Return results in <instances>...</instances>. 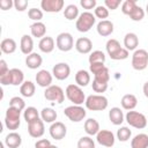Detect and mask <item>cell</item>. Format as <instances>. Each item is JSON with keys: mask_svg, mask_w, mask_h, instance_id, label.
<instances>
[{"mask_svg": "<svg viewBox=\"0 0 148 148\" xmlns=\"http://www.w3.org/2000/svg\"><path fill=\"white\" fill-rule=\"evenodd\" d=\"M135 6H136V2L134 0H126V1H124L121 3V12H123V14L128 16L130 13L134 9Z\"/></svg>", "mask_w": 148, "mask_h": 148, "instance_id": "f6af8a7d", "label": "cell"}, {"mask_svg": "<svg viewBox=\"0 0 148 148\" xmlns=\"http://www.w3.org/2000/svg\"><path fill=\"white\" fill-rule=\"evenodd\" d=\"M30 32H31V36L32 37H36V38H43L45 37V34H46V25L43 23V22H34L31 25H30Z\"/></svg>", "mask_w": 148, "mask_h": 148, "instance_id": "83f0119b", "label": "cell"}, {"mask_svg": "<svg viewBox=\"0 0 148 148\" xmlns=\"http://www.w3.org/2000/svg\"><path fill=\"white\" fill-rule=\"evenodd\" d=\"M16 42L13 39V38H5L1 40L0 43V49H1V52L2 53H6V54H12L16 51Z\"/></svg>", "mask_w": 148, "mask_h": 148, "instance_id": "f546056e", "label": "cell"}, {"mask_svg": "<svg viewBox=\"0 0 148 148\" xmlns=\"http://www.w3.org/2000/svg\"><path fill=\"white\" fill-rule=\"evenodd\" d=\"M96 22V17L90 12H83L80 14L75 22V28L80 32H88Z\"/></svg>", "mask_w": 148, "mask_h": 148, "instance_id": "3957f363", "label": "cell"}, {"mask_svg": "<svg viewBox=\"0 0 148 148\" xmlns=\"http://www.w3.org/2000/svg\"><path fill=\"white\" fill-rule=\"evenodd\" d=\"M57 47L62 52H68L74 47V39L69 32H61L56 38Z\"/></svg>", "mask_w": 148, "mask_h": 148, "instance_id": "8fae6325", "label": "cell"}, {"mask_svg": "<svg viewBox=\"0 0 148 148\" xmlns=\"http://www.w3.org/2000/svg\"><path fill=\"white\" fill-rule=\"evenodd\" d=\"M148 66V51L138 49L132 54V67L135 71H143Z\"/></svg>", "mask_w": 148, "mask_h": 148, "instance_id": "52a82bcc", "label": "cell"}, {"mask_svg": "<svg viewBox=\"0 0 148 148\" xmlns=\"http://www.w3.org/2000/svg\"><path fill=\"white\" fill-rule=\"evenodd\" d=\"M120 104H121L123 109H125L127 111H131L138 105V98L133 94H126V95H124L121 97Z\"/></svg>", "mask_w": 148, "mask_h": 148, "instance_id": "484cf974", "label": "cell"}, {"mask_svg": "<svg viewBox=\"0 0 148 148\" xmlns=\"http://www.w3.org/2000/svg\"><path fill=\"white\" fill-rule=\"evenodd\" d=\"M119 5H120V0H105L104 1V6L111 10L117 9Z\"/></svg>", "mask_w": 148, "mask_h": 148, "instance_id": "681fc988", "label": "cell"}, {"mask_svg": "<svg viewBox=\"0 0 148 148\" xmlns=\"http://www.w3.org/2000/svg\"><path fill=\"white\" fill-rule=\"evenodd\" d=\"M49 133L54 140H62L67 134V127L61 121H54L49 128Z\"/></svg>", "mask_w": 148, "mask_h": 148, "instance_id": "9a60e30c", "label": "cell"}, {"mask_svg": "<svg viewBox=\"0 0 148 148\" xmlns=\"http://www.w3.org/2000/svg\"><path fill=\"white\" fill-rule=\"evenodd\" d=\"M14 7L17 12H24L28 7V1L27 0H15L14 1Z\"/></svg>", "mask_w": 148, "mask_h": 148, "instance_id": "7dc6e473", "label": "cell"}, {"mask_svg": "<svg viewBox=\"0 0 148 148\" xmlns=\"http://www.w3.org/2000/svg\"><path fill=\"white\" fill-rule=\"evenodd\" d=\"M90 72L94 74V79L102 81V82H109L110 80V73L109 68L104 65V62H95L89 65Z\"/></svg>", "mask_w": 148, "mask_h": 148, "instance_id": "ba28073f", "label": "cell"}, {"mask_svg": "<svg viewBox=\"0 0 148 148\" xmlns=\"http://www.w3.org/2000/svg\"><path fill=\"white\" fill-rule=\"evenodd\" d=\"M130 18L132 20V21H135V22H139V21H141L143 17H145V10L140 7V6H135L134 7V9L130 13Z\"/></svg>", "mask_w": 148, "mask_h": 148, "instance_id": "ab89813d", "label": "cell"}, {"mask_svg": "<svg viewBox=\"0 0 148 148\" xmlns=\"http://www.w3.org/2000/svg\"><path fill=\"white\" fill-rule=\"evenodd\" d=\"M113 29H114V25L111 21L109 20H103V21H99L96 25V30H97V34L102 37H108L110 36L112 32H113Z\"/></svg>", "mask_w": 148, "mask_h": 148, "instance_id": "d6986e66", "label": "cell"}, {"mask_svg": "<svg viewBox=\"0 0 148 148\" xmlns=\"http://www.w3.org/2000/svg\"><path fill=\"white\" fill-rule=\"evenodd\" d=\"M86 108L90 111H103L108 108V98L103 95H89L86 98Z\"/></svg>", "mask_w": 148, "mask_h": 148, "instance_id": "277c9868", "label": "cell"}, {"mask_svg": "<svg viewBox=\"0 0 148 148\" xmlns=\"http://www.w3.org/2000/svg\"><path fill=\"white\" fill-rule=\"evenodd\" d=\"M23 118H24V120L27 121V124H29V123L34 121L35 119L39 118V113H38V111H37L36 108H34V106H28V108H25V110L23 111Z\"/></svg>", "mask_w": 148, "mask_h": 148, "instance_id": "d590c367", "label": "cell"}, {"mask_svg": "<svg viewBox=\"0 0 148 148\" xmlns=\"http://www.w3.org/2000/svg\"><path fill=\"white\" fill-rule=\"evenodd\" d=\"M92 90L95 92H98V94H102V92H105L106 89H108V82H102V81H98V80H92Z\"/></svg>", "mask_w": 148, "mask_h": 148, "instance_id": "ee69618b", "label": "cell"}, {"mask_svg": "<svg viewBox=\"0 0 148 148\" xmlns=\"http://www.w3.org/2000/svg\"><path fill=\"white\" fill-rule=\"evenodd\" d=\"M131 148H148V135L139 133L131 140Z\"/></svg>", "mask_w": 148, "mask_h": 148, "instance_id": "4316f807", "label": "cell"}, {"mask_svg": "<svg viewBox=\"0 0 148 148\" xmlns=\"http://www.w3.org/2000/svg\"><path fill=\"white\" fill-rule=\"evenodd\" d=\"M142 91H143V95L148 98V81L145 82V84H143V87H142Z\"/></svg>", "mask_w": 148, "mask_h": 148, "instance_id": "db71d44e", "label": "cell"}, {"mask_svg": "<svg viewBox=\"0 0 148 148\" xmlns=\"http://www.w3.org/2000/svg\"><path fill=\"white\" fill-rule=\"evenodd\" d=\"M8 71H9V68H8V66H7L6 60L1 59V60H0V76H2V75H5V74H7V73H8Z\"/></svg>", "mask_w": 148, "mask_h": 148, "instance_id": "f5cc1de1", "label": "cell"}, {"mask_svg": "<svg viewBox=\"0 0 148 148\" xmlns=\"http://www.w3.org/2000/svg\"><path fill=\"white\" fill-rule=\"evenodd\" d=\"M22 143V136L16 132H10L5 138V145L8 148H18Z\"/></svg>", "mask_w": 148, "mask_h": 148, "instance_id": "cb8c5ba5", "label": "cell"}, {"mask_svg": "<svg viewBox=\"0 0 148 148\" xmlns=\"http://www.w3.org/2000/svg\"><path fill=\"white\" fill-rule=\"evenodd\" d=\"M28 133L31 138H40L45 133V126L42 118H37L28 124Z\"/></svg>", "mask_w": 148, "mask_h": 148, "instance_id": "5bb4252c", "label": "cell"}, {"mask_svg": "<svg viewBox=\"0 0 148 148\" xmlns=\"http://www.w3.org/2000/svg\"><path fill=\"white\" fill-rule=\"evenodd\" d=\"M84 132L89 135V136H92V135H96L101 128H99V124L98 121L95 119V118H88L86 121H84Z\"/></svg>", "mask_w": 148, "mask_h": 148, "instance_id": "d4e9b609", "label": "cell"}, {"mask_svg": "<svg viewBox=\"0 0 148 148\" xmlns=\"http://www.w3.org/2000/svg\"><path fill=\"white\" fill-rule=\"evenodd\" d=\"M28 16L30 20H32L35 22H40V20L43 18V12H42V9L32 7L28 10Z\"/></svg>", "mask_w": 148, "mask_h": 148, "instance_id": "7bdbcfd3", "label": "cell"}, {"mask_svg": "<svg viewBox=\"0 0 148 148\" xmlns=\"http://www.w3.org/2000/svg\"><path fill=\"white\" fill-rule=\"evenodd\" d=\"M9 106L10 108H14V109H16L18 111H23V110H25V102L23 101L22 97L14 96L9 101Z\"/></svg>", "mask_w": 148, "mask_h": 148, "instance_id": "f35d334b", "label": "cell"}, {"mask_svg": "<svg viewBox=\"0 0 148 148\" xmlns=\"http://www.w3.org/2000/svg\"><path fill=\"white\" fill-rule=\"evenodd\" d=\"M80 5L83 7V9H95L97 7L96 0H81Z\"/></svg>", "mask_w": 148, "mask_h": 148, "instance_id": "bcb514c9", "label": "cell"}, {"mask_svg": "<svg viewBox=\"0 0 148 148\" xmlns=\"http://www.w3.org/2000/svg\"><path fill=\"white\" fill-rule=\"evenodd\" d=\"M139 45V37L134 32H127L124 37V46L127 51H135Z\"/></svg>", "mask_w": 148, "mask_h": 148, "instance_id": "44dd1931", "label": "cell"}, {"mask_svg": "<svg viewBox=\"0 0 148 148\" xmlns=\"http://www.w3.org/2000/svg\"><path fill=\"white\" fill-rule=\"evenodd\" d=\"M105 49H106V52L110 56V58H112L114 54H117L123 47L120 46V43L114 39V38H111L106 42V45H105Z\"/></svg>", "mask_w": 148, "mask_h": 148, "instance_id": "836d02e7", "label": "cell"}, {"mask_svg": "<svg viewBox=\"0 0 148 148\" xmlns=\"http://www.w3.org/2000/svg\"><path fill=\"white\" fill-rule=\"evenodd\" d=\"M64 16H65V18H67L68 21H73V20H75V18L77 20V17L80 16L77 6H76V5H73V3L66 6L65 9H64Z\"/></svg>", "mask_w": 148, "mask_h": 148, "instance_id": "e575fe53", "label": "cell"}, {"mask_svg": "<svg viewBox=\"0 0 148 148\" xmlns=\"http://www.w3.org/2000/svg\"><path fill=\"white\" fill-rule=\"evenodd\" d=\"M52 79H53V75L52 73H50L49 71L46 69H40L37 72L36 74V83L42 87V88H47L50 86H52Z\"/></svg>", "mask_w": 148, "mask_h": 148, "instance_id": "e0dca14e", "label": "cell"}, {"mask_svg": "<svg viewBox=\"0 0 148 148\" xmlns=\"http://www.w3.org/2000/svg\"><path fill=\"white\" fill-rule=\"evenodd\" d=\"M21 124V111L8 106L6 110V116H5V125L8 130L15 131L20 127Z\"/></svg>", "mask_w": 148, "mask_h": 148, "instance_id": "8992f818", "label": "cell"}, {"mask_svg": "<svg viewBox=\"0 0 148 148\" xmlns=\"http://www.w3.org/2000/svg\"><path fill=\"white\" fill-rule=\"evenodd\" d=\"M125 120L127 121V124L134 128H138V130H142L147 126V117L141 113V112H138V111H127V113L125 114Z\"/></svg>", "mask_w": 148, "mask_h": 148, "instance_id": "5b68a950", "label": "cell"}, {"mask_svg": "<svg viewBox=\"0 0 148 148\" xmlns=\"http://www.w3.org/2000/svg\"><path fill=\"white\" fill-rule=\"evenodd\" d=\"M75 50L81 54H88L91 53L92 50V43L88 37H80L75 42Z\"/></svg>", "mask_w": 148, "mask_h": 148, "instance_id": "ac0fdd59", "label": "cell"}, {"mask_svg": "<svg viewBox=\"0 0 148 148\" xmlns=\"http://www.w3.org/2000/svg\"><path fill=\"white\" fill-rule=\"evenodd\" d=\"M96 141H97L101 146L111 148V147L114 145L116 138H114V134H113L111 131H109V130H101V131L96 134Z\"/></svg>", "mask_w": 148, "mask_h": 148, "instance_id": "7c38bea8", "label": "cell"}, {"mask_svg": "<svg viewBox=\"0 0 148 148\" xmlns=\"http://www.w3.org/2000/svg\"><path fill=\"white\" fill-rule=\"evenodd\" d=\"M64 114L73 123H80L86 118V110L81 105H69L65 108Z\"/></svg>", "mask_w": 148, "mask_h": 148, "instance_id": "9c48e42d", "label": "cell"}, {"mask_svg": "<svg viewBox=\"0 0 148 148\" xmlns=\"http://www.w3.org/2000/svg\"><path fill=\"white\" fill-rule=\"evenodd\" d=\"M24 82V74L20 68H10L7 74L0 76V83L2 86H21Z\"/></svg>", "mask_w": 148, "mask_h": 148, "instance_id": "6da1fadb", "label": "cell"}, {"mask_svg": "<svg viewBox=\"0 0 148 148\" xmlns=\"http://www.w3.org/2000/svg\"><path fill=\"white\" fill-rule=\"evenodd\" d=\"M38 49L44 53H51L54 50V39L50 36L43 37L38 43Z\"/></svg>", "mask_w": 148, "mask_h": 148, "instance_id": "f1b7e54d", "label": "cell"}, {"mask_svg": "<svg viewBox=\"0 0 148 148\" xmlns=\"http://www.w3.org/2000/svg\"><path fill=\"white\" fill-rule=\"evenodd\" d=\"M36 91V86L32 81H24L20 86V92L23 97H32Z\"/></svg>", "mask_w": 148, "mask_h": 148, "instance_id": "1f68e13d", "label": "cell"}, {"mask_svg": "<svg viewBox=\"0 0 148 148\" xmlns=\"http://www.w3.org/2000/svg\"><path fill=\"white\" fill-rule=\"evenodd\" d=\"M94 15H95V17L101 18V21H103L104 18H106L109 16V9L104 5H99L94 9Z\"/></svg>", "mask_w": 148, "mask_h": 148, "instance_id": "b9f144b4", "label": "cell"}, {"mask_svg": "<svg viewBox=\"0 0 148 148\" xmlns=\"http://www.w3.org/2000/svg\"><path fill=\"white\" fill-rule=\"evenodd\" d=\"M64 0H42L40 7L46 13H59L64 8Z\"/></svg>", "mask_w": 148, "mask_h": 148, "instance_id": "2e32d148", "label": "cell"}, {"mask_svg": "<svg viewBox=\"0 0 148 148\" xmlns=\"http://www.w3.org/2000/svg\"><path fill=\"white\" fill-rule=\"evenodd\" d=\"M42 62H43V58L37 52H32V53H30L29 56L25 57V65L30 69H37V68H39L42 66Z\"/></svg>", "mask_w": 148, "mask_h": 148, "instance_id": "ffe728a7", "label": "cell"}, {"mask_svg": "<svg viewBox=\"0 0 148 148\" xmlns=\"http://www.w3.org/2000/svg\"><path fill=\"white\" fill-rule=\"evenodd\" d=\"M14 6V1L12 0H0V8L2 10H8Z\"/></svg>", "mask_w": 148, "mask_h": 148, "instance_id": "816d5d0a", "label": "cell"}, {"mask_svg": "<svg viewBox=\"0 0 148 148\" xmlns=\"http://www.w3.org/2000/svg\"><path fill=\"white\" fill-rule=\"evenodd\" d=\"M20 49H21V52L23 54H25V56H29L30 53H32V50H34V40H32V37L30 35H23L21 37Z\"/></svg>", "mask_w": 148, "mask_h": 148, "instance_id": "7402d4cb", "label": "cell"}, {"mask_svg": "<svg viewBox=\"0 0 148 148\" xmlns=\"http://www.w3.org/2000/svg\"><path fill=\"white\" fill-rule=\"evenodd\" d=\"M65 94H66V97L73 103V105H81L86 102V98H87L81 87L73 83L66 87Z\"/></svg>", "mask_w": 148, "mask_h": 148, "instance_id": "7a4b0ae2", "label": "cell"}, {"mask_svg": "<svg viewBox=\"0 0 148 148\" xmlns=\"http://www.w3.org/2000/svg\"><path fill=\"white\" fill-rule=\"evenodd\" d=\"M105 53L103 51H99V50H95L90 53L88 60H89V65L90 64H95V62H105Z\"/></svg>", "mask_w": 148, "mask_h": 148, "instance_id": "8d00e7d4", "label": "cell"}, {"mask_svg": "<svg viewBox=\"0 0 148 148\" xmlns=\"http://www.w3.org/2000/svg\"><path fill=\"white\" fill-rule=\"evenodd\" d=\"M128 56H130V54H128V51H127L125 47H123V49H121L117 54H114L111 59H112V60H124V59H127Z\"/></svg>", "mask_w": 148, "mask_h": 148, "instance_id": "c3c4849f", "label": "cell"}, {"mask_svg": "<svg viewBox=\"0 0 148 148\" xmlns=\"http://www.w3.org/2000/svg\"><path fill=\"white\" fill-rule=\"evenodd\" d=\"M50 146H51V142L47 139H40L35 143V148H49Z\"/></svg>", "mask_w": 148, "mask_h": 148, "instance_id": "f907efd6", "label": "cell"}, {"mask_svg": "<svg viewBox=\"0 0 148 148\" xmlns=\"http://www.w3.org/2000/svg\"><path fill=\"white\" fill-rule=\"evenodd\" d=\"M57 111L53 110L52 108H44L40 111V118L44 123H49V124H53L57 120Z\"/></svg>", "mask_w": 148, "mask_h": 148, "instance_id": "d6a6232c", "label": "cell"}, {"mask_svg": "<svg viewBox=\"0 0 148 148\" xmlns=\"http://www.w3.org/2000/svg\"><path fill=\"white\" fill-rule=\"evenodd\" d=\"M69 74H71V67L67 62H58L52 68V75L59 81L66 80L69 76Z\"/></svg>", "mask_w": 148, "mask_h": 148, "instance_id": "4fadbf2b", "label": "cell"}, {"mask_svg": "<svg viewBox=\"0 0 148 148\" xmlns=\"http://www.w3.org/2000/svg\"><path fill=\"white\" fill-rule=\"evenodd\" d=\"M49 148H58V147H57V146H54V145H51Z\"/></svg>", "mask_w": 148, "mask_h": 148, "instance_id": "11a10c76", "label": "cell"}, {"mask_svg": "<svg viewBox=\"0 0 148 148\" xmlns=\"http://www.w3.org/2000/svg\"><path fill=\"white\" fill-rule=\"evenodd\" d=\"M77 148H95V141L89 135L82 136L77 141Z\"/></svg>", "mask_w": 148, "mask_h": 148, "instance_id": "60d3db41", "label": "cell"}, {"mask_svg": "<svg viewBox=\"0 0 148 148\" xmlns=\"http://www.w3.org/2000/svg\"><path fill=\"white\" fill-rule=\"evenodd\" d=\"M146 13L148 14V3H147V6H146Z\"/></svg>", "mask_w": 148, "mask_h": 148, "instance_id": "9f6ffc18", "label": "cell"}, {"mask_svg": "<svg viewBox=\"0 0 148 148\" xmlns=\"http://www.w3.org/2000/svg\"><path fill=\"white\" fill-rule=\"evenodd\" d=\"M132 136V131L127 127V126H121L118 131H117V139L121 142H126L131 139Z\"/></svg>", "mask_w": 148, "mask_h": 148, "instance_id": "74e56055", "label": "cell"}, {"mask_svg": "<svg viewBox=\"0 0 148 148\" xmlns=\"http://www.w3.org/2000/svg\"><path fill=\"white\" fill-rule=\"evenodd\" d=\"M109 119L113 125L118 126V125L123 124V121L125 120V116L120 108L114 106V108H111L109 111Z\"/></svg>", "mask_w": 148, "mask_h": 148, "instance_id": "603a6c76", "label": "cell"}, {"mask_svg": "<svg viewBox=\"0 0 148 148\" xmlns=\"http://www.w3.org/2000/svg\"><path fill=\"white\" fill-rule=\"evenodd\" d=\"M75 82L79 87H86L90 83V74L86 69H80L75 74Z\"/></svg>", "mask_w": 148, "mask_h": 148, "instance_id": "4dcf8cb0", "label": "cell"}, {"mask_svg": "<svg viewBox=\"0 0 148 148\" xmlns=\"http://www.w3.org/2000/svg\"><path fill=\"white\" fill-rule=\"evenodd\" d=\"M44 97L50 101V102H54V103H58V104H61L65 99V94H64V90L61 87L59 86H50L45 89L44 91Z\"/></svg>", "mask_w": 148, "mask_h": 148, "instance_id": "30bf717a", "label": "cell"}]
</instances>
